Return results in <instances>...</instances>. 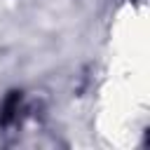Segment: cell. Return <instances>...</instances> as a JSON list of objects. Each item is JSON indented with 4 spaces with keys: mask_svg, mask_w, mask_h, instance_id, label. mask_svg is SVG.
Masks as SVG:
<instances>
[{
    "mask_svg": "<svg viewBox=\"0 0 150 150\" xmlns=\"http://www.w3.org/2000/svg\"><path fill=\"white\" fill-rule=\"evenodd\" d=\"M21 108V94L19 91H12L5 101H2V108H0V124L7 127L16 120V112Z\"/></svg>",
    "mask_w": 150,
    "mask_h": 150,
    "instance_id": "cell-1",
    "label": "cell"
}]
</instances>
